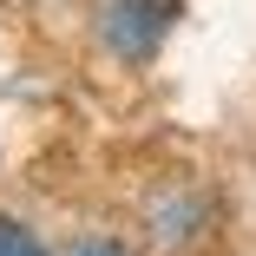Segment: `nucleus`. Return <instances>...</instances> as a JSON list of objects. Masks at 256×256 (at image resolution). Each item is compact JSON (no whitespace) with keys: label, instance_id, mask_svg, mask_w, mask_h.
Listing matches in <instances>:
<instances>
[{"label":"nucleus","instance_id":"nucleus-3","mask_svg":"<svg viewBox=\"0 0 256 256\" xmlns=\"http://www.w3.org/2000/svg\"><path fill=\"white\" fill-rule=\"evenodd\" d=\"M66 256H132V250H125V243H112V236H79Z\"/></svg>","mask_w":256,"mask_h":256},{"label":"nucleus","instance_id":"nucleus-1","mask_svg":"<svg viewBox=\"0 0 256 256\" xmlns=\"http://www.w3.org/2000/svg\"><path fill=\"white\" fill-rule=\"evenodd\" d=\"M164 26H171V0H106V14H98V40L118 60H151Z\"/></svg>","mask_w":256,"mask_h":256},{"label":"nucleus","instance_id":"nucleus-2","mask_svg":"<svg viewBox=\"0 0 256 256\" xmlns=\"http://www.w3.org/2000/svg\"><path fill=\"white\" fill-rule=\"evenodd\" d=\"M0 256H46V243H40L20 217H7V210H0Z\"/></svg>","mask_w":256,"mask_h":256}]
</instances>
